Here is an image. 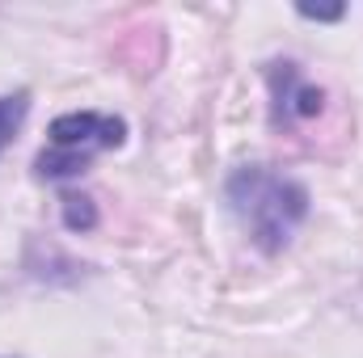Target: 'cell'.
I'll return each mask as SVG.
<instances>
[{
	"label": "cell",
	"mask_w": 363,
	"mask_h": 358,
	"mask_svg": "<svg viewBox=\"0 0 363 358\" xmlns=\"http://www.w3.org/2000/svg\"><path fill=\"white\" fill-rule=\"evenodd\" d=\"M60 219H64V228H68V232H81V236H85V232L97 228V219H101V215H97V202H93L89 194L64 190V194H60Z\"/></svg>",
	"instance_id": "cell-5"
},
{
	"label": "cell",
	"mask_w": 363,
	"mask_h": 358,
	"mask_svg": "<svg viewBox=\"0 0 363 358\" xmlns=\"http://www.w3.org/2000/svg\"><path fill=\"white\" fill-rule=\"evenodd\" d=\"M127 118L101 114V110H68L51 118L47 127V148L34 156V181H72L89 173L101 152H118L127 144Z\"/></svg>",
	"instance_id": "cell-2"
},
{
	"label": "cell",
	"mask_w": 363,
	"mask_h": 358,
	"mask_svg": "<svg viewBox=\"0 0 363 358\" xmlns=\"http://www.w3.org/2000/svg\"><path fill=\"white\" fill-rule=\"evenodd\" d=\"M262 81H267V93H271L274 131H291V127H300V122H308L325 110V89L313 85L296 59H271L262 68Z\"/></svg>",
	"instance_id": "cell-3"
},
{
	"label": "cell",
	"mask_w": 363,
	"mask_h": 358,
	"mask_svg": "<svg viewBox=\"0 0 363 358\" xmlns=\"http://www.w3.org/2000/svg\"><path fill=\"white\" fill-rule=\"evenodd\" d=\"M224 202L258 253H283L313 215L308 185L271 165H241L224 178Z\"/></svg>",
	"instance_id": "cell-1"
},
{
	"label": "cell",
	"mask_w": 363,
	"mask_h": 358,
	"mask_svg": "<svg viewBox=\"0 0 363 358\" xmlns=\"http://www.w3.org/2000/svg\"><path fill=\"white\" fill-rule=\"evenodd\" d=\"M0 358H4V354H0Z\"/></svg>",
	"instance_id": "cell-7"
},
{
	"label": "cell",
	"mask_w": 363,
	"mask_h": 358,
	"mask_svg": "<svg viewBox=\"0 0 363 358\" xmlns=\"http://www.w3.org/2000/svg\"><path fill=\"white\" fill-rule=\"evenodd\" d=\"M296 17H304V21H342L347 8H342V4H338V8H308V4H300Z\"/></svg>",
	"instance_id": "cell-6"
},
{
	"label": "cell",
	"mask_w": 363,
	"mask_h": 358,
	"mask_svg": "<svg viewBox=\"0 0 363 358\" xmlns=\"http://www.w3.org/2000/svg\"><path fill=\"white\" fill-rule=\"evenodd\" d=\"M30 89H17V93H0V156H4V148L17 139V131L26 127V118H30Z\"/></svg>",
	"instance_id": "cell-4"
}]
</instances>
